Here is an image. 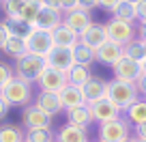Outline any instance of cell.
Here are the masks:
<instances>
[{
	"label": "cell",
	"mask_w": 146,
	"mask_h": 142,
	"mask_svg": "<svg viewBox=\"0 0 146 142\" xmlns=\"http://www.w3.org/2000/svg\"><path fill=\"white\" fill-rule=\"evenodd\" d=\"M52 123H54V116L36 108L35 103L26 105L22 110V125L26 127V131L28 129H52Z\"/></svg>",
	"instance_id": "obj_7"
},
{
	"label": "cell",
	"mask_w": 146,
	"mask_h": 142,
	"mask_svg": "<svg viewBox=\"0 0 146 142\" xmlns=\"http://www.w3.org/2000/svg\"><path fill=\"white\" fill-rule=\"evenodd\" d=\"M56 142H90V138H88V129L67 123L56 131Z\"/></svg>",
	"instance_id": "obj_18"
},
{
	"label": "cell",
	"mask_w": 146,
	"mask_h": 142,
	"mask_svg": "<svg viewBox=\"0 0 146 142\" xmlns=\"http://www.w3.org/2000/svg\"><path fill=\"white\" fill-rule=\"evenodd\" d=\"M105 30H108V37L110 41L118 43V45H127V43H131L133 39H137V30L133 24H127V22H120V19L116 17H110L108 22H105Z\"/></svg>",
	"instance_id": "obj_6"
},
{
	"label": "cell",
	"mask_w": 146,
	"mask_h": 142,
	"mask_svg": "<svg viewBox=\"0 0 146 142\" xmlns=\"http://www.w3.org/2000/svg\"><path fill=\"white\" fill-rule=\"evenodd\" d=\"M7 56H11V58H22V56L28 54V45H26V39L24 37H17V35H11L9 39H7V43L2 45V50Z\"/></svg>",
	"instance_id": "obj_23"
},
{
	"label": "cell",
	"mask_w": 146,
	"mask_h": 142,
	"mask_svg": "<svg viewBox=\"0 0 146 142\" xmlns=\"http://www.w3.org/2000/svg\"><path fill=\"white\" fill-rule=\"evenodd\" d=\"M112 73H114V80L137 82V78L142 75V69H140V63H135V60L123 56L116 65H112Z\"/></svg>",
	"instance_id": "obj_10"
},
{
	"label": "cell",
	"mask_w": 146,
	"mask_h": 142,
	"mask_svg": "<svg viewBox=\"0 0 146 142\" xmlns=\"http://www.w3.org/2000/svg\"><path fill=\"white\" fill-rule=\"evenodd\" d=\"M73 9H78V0H60V11L62 13H69Z\"/></svg>",
	"instance_id": "obj_35"
},
{
	"label": "cell",
	"mask_w": 146,
	"mask_h": 142,
	"mask_svg": "<svg viewBox=\"0 0 146 142\" xmlns=\"http://www.w3.org/2000/svg\"><path fill=\"white\" fill-rule=\"evenodd\" d=\"M43 7H47V9H56L60 11V0H41Z\"/></svg>",
	"instance_id": "obj_38"
},
{
	"label": "cell",
	"mask_w": 146,
	"mask_h": 142,
	"mask_svg": "<svg viewBox=\"0 0 146 142\" xmlns=\"http://www.w3.org/2000/svg\"><path fill=\"white\" fill-rule=\"evenodd\" d=\"M60 101H62L64 110H69V108H75V105H82V103H86L82 88H78V86H71V84H67V86H64L62 91H60Z\"/></svg>",
	"instance_id": "obj_24"
},
{
	"label": "cell",
	"mask_w": 146,
	"mask_h": 142,
	"mask_svg": "<svg viewBox=\"0 0 146 142\" xmlns=\"http://www.w3.org/2000/svg\"><path fill=\"white\" fill-rule=\"evenodd\" d=\"M52 37H54V45L56 47H69V50H73V47L80 43V35L75 30H71L69 26H58L54 32H52Z\"/></svg>",
	"instance_id": "obj_20"
},
{
	"label": "cell",
	"mask_w": 146,
	"mask_h": 142,
	"mask_svg": "<svg viewBox=\"0 0 146 142\" xmlns=\"http://www.w3.org/2000/svg\"><path fill=\"white\" fill-rule=\"evenodd\" d=\"M127 2H133V5H140V2H144V0H127Z\"/></svg>",
	"instance_id": "obj_43"
},
{
	"label": "cell",
	"mask_w": 146,
	"mask_h": 142,
	"mask_svg": "<svg viewBox=\"0 0 146 142\" xmlns=\"http://www.w3.org/2000/svg\"><path fill=\"white\" fill-rule=\"evenodd\" d=\"M82 93H84L86 103H95V101H99V99H105V97H108V82L92 75L82 86Z\"/></svg>",
	"instance_id": "obj_17"
},
{
	"label": "cell",
	"mask_w": 146,
	"mask_h": 142,
	"mask_svg": "<svg viewBox=\"0 0 146 142\" xmlns=\"http://www.w3.org/2000/svg\"><path fill=\"white\" fill-rule=\"evenodd\" d=\"M62 17H64L62 11H56V9H47V7H43L41 13H39V17H36L35 28L45 30V32H54L58 26H62Z\"/></svg>",
	"instance_id": "obj_14"
},
{
	"label": "cell",
	"mask_w": 146,
	"mask_h": 142,
	"mask_svg": "<svg viewBox=\"0 0 146 142\" xmlns=\"http://www.w3.org/2000/svg\"><path fill=\"white\" fill-rule=\"evenodd\" d=\"M62 24H64V26H69L71 30H75L78 35H82V32L92 24L90 11H84V9H80V7H78V9H73V11H69V13H64Z\"/></svg>",
	"instance_id": "obj_13"
},
{
	"label": "cell",
	"mask_w": 146,
	"mask_h": 142,
	"mask_svg": "<svg viewBox=\"0 0 146 142\" xmlns=\"http://www.w3.org/2000/svg\"><path fill=\"white\" fill-rule=\"evenodd\" d=\"M108 97L118 105L120 110H127L140 99V91H137V84L135 82H125V80H110L108 82Z\"/></svg>",
	"instance_id": "obj_1"
},
{
	"label": "cell",
	"mask_w": 146,
	"mask_h": 142,
	"mask_svg": "<svg viewBox=\"0 0 146 142\" xmlns=\"http://www.w3.org/2000/svg\"><path fill=\"white\" fill-rule=\"evenodd\" d=\"M45 63H47V67L56 69V71L69 73L71 67L75 65V60H73V50H69V47H54L52 54L45 58Z\"/></svg>",
	"instance_id": "obj_12"
},
{
	"label": "cell",
	"mask_w": 146,
	"mask_h": 142,
	"mask_svg": "<svg viewBox=\"0 0 146 142\" xmlns=\"http://www.w3.org/2000/svg\"><path fill=\"white\" fill-rule=\"evenodd\" d=\"M123 0H99V7L103 11H108V13H114V9L120 5Z\"/></svg>",
	"instance_id": "obj_33"
},
{
	"label": "cell",
	"mask_w": 146,
	"mask_h": 142,
	"mask_svg": "<svg viewBox=\"0 0 146 142\" xmlns=\"http://www.w3.org/2000/svg\"><path fill=\"white\" fill-rule=\"evenodd\" d=\"M11 37V28H9V22L7 19H2L0 22V50H2V45L7 43V39Z\"/></svg>",
	"instance_id": "obj_32"
},
{
	"label": "cell",
	"mask_w": 146,
	"mask_h": 142,
	"mask_svg": "<svg viewBox=\"0 0 146 142\" xmlns=\"http://www.w3.org/2000/svg\"><path fill=\"white\" fill-rule=\"evenodd\" d=\"M24 142H56V133L54 129H28Z\"/></svg>",
	"instance_id": "obj_28"
},
{
	"label": "cell",
	"mask_w": 146,
	"mask_h": 142,
	"mask_svg": "<svg viewBox=\"0 0 146 142\" xmlns=\"http://www.w3.org/2000/svg\"><path fill=\"white\" fill-rule=\"evenodd\" d=\"M0 97L9 105H22V108H26L32 101V84L22 80V78H13L7 86L0 88Z\"/></svg>",
	"instance_id": "obj_2"
},
{
	"label": "cell",
	"mask_w": 146,
	"mask_h": 142,
	"mask_svg": "<svg viewBox=\"0 0 146 142\" xmlns=\"http://www.w3.org/2000/svg\"><path fill=\"white\" fill-rule=\"evenodd\" d=\"M105 41H110L108 30H105V24H97V22H92L90 26H88L86 30L80 35V43H84V45L92 47L95 52L99 50V47L103 45Z\"/></svg>",
	"instance_id": "obj_11"
},
{
	"label": "cell",
	"mask_w": 146,
	"mask_h": 142,
	"mask_svg": "<svg viewBox=\"0 0 146 142\" xmlns=\"http://www.w3.org/2000/svg\"><path fill=\"white\" fill-rule=\"evenodd\" d=\"M13 78H15V69H13V65L5 63V60H0V88L7 86V84H9Z\"/></svg>",
	"instance_id": "obj_31"
},
{
	"label": "cell",
	"mask_w": 146,
	"mask_h": 142,
	"mask_svg": "<svg viewBox=\"0 0 146 142\" xmlns=\"http://www.w3.org/2000/svg\"><path fill=\"white\" fill-rule=\"evenodd\" d=\"M123 56H125V47L123 45H118V43H114V41H105L103 45L97 50V63L112 67V65H116Z\"/></svg>",
	"instance_id": "obj_16"
},
{
	"label": "cell",
	"mask_w": 146,
	"mask_h": 142,
	"mask_svg": "<svg viewBox=\"0 0 146 142\" xmlns=\"http://www.w3.org/2000/svg\"><path fill=\"white\" fill-rule=\"evenodd\" d=\"M131 136V123L127 119L110 121L99 125V142H125Z\"/></svg>",
	"instance_id": "obj_5"
},
{
	"label": "cell",
	"mask_w": 146,
	"mask_h": 142,
	"mask_svg": "<svg viewBox=\"0 0 146 142\" xmlns=\"http://www.w3.org/2000/svg\"><path fill=\"white\" fill-rule=\"evenodd\" d=\"M144 52H146V41H144Z\"/></svg>",
	"instance_id": "obj_46"
},
{
	"label": "cell",
	"mask_w": 146,
	"mask_h": 142,
	"mask_svg": "<svg viewBox=\"0 0 146 142\" xmlns=\"http://www.w3.org/2000/svg\"><path fill=\"white\" fill-rule=\"evenodd\" d=\"M125 119L131 123V127H140L146 123V97H140L131 108L125 110Z\"/></svg>",
	"instance_id": "obj_22"
},
{
	"label": "cell",
	"mask_w": 146,
	"mask_h": 142,
	"mask_svg": "<svg viewBox=\"0 0 146 142\" xmlns=\"http://www.w3.org/2000/svg\"><path fill=\"white\" fill-rule=\"evenodd\" d=\"M67 112V123L71 125H78V127H84L88 129V125L92 123V110H90V105L88 103H82V105H75V108H69Z\"/></svg>",
	"instance_id": "obj_19"
},
{
	"label": "cell",
	"mask_w": 146,
	"mask_h": 142,
	"mask_svg": "<svg viewBox=\"0 0 146 142\" xmlns=\"http://www.w3.org/2000/svg\"><path fill=\"white\" fill-rule=\"evenodd\" d=\"M73 60H75V65L90 67V65L97 60V52L92 50V47L84 45V43H78V45L73 47Z\"/></svg>",
	"instance_id": "obj_26"
},
{
	"label": "cell",
	"mask_w": 146,
	"mask_h": 142,
	"mask_svg": "<svg viewBox=\"0 0 146 142\" xmlns=\"http://www.w3.org/2000/svg\"><path fill=\"white\" fill-rule=\"evenodd\" d=\"M125 56L131 58V60H135V63H142V60L146 58L144 41H142V39H133L131 43H127V45H125Z\"/></svg>",
	"instance_id": "obj_30"
},
{
	"label": "cell",
	"mask_w": 146,
	"mask_h": 142,
	"mask_svg": "<svg viewBox=\"0 0 146 142\" xmlns=\"http://www.w3.org/2000/svg\"><path fill=\"white\" fill-rule=\"evenodd\" d=\"M137 39L146 41V22H140V28H137Z\"/></svg>",
	"instance_id": "obj_41"
},
{
	"label": "cell",
	"mask_w": 146,
	"mask_h": 142,
	"mask_svg": "<svg viewBox=\"0 0 146 142\" xmlns=\"http://www.w3.org/2000/svg\"><path fill=\"white\" fill-rule=\"evenodd\" d=\"M36 84H39V88H41L43 93H56V95H60V91L69 84V80H67V73L56 71V69H52V67H45L41 78L36 80Z\"/></svg>",
	"instance_id": "obj_9"
},
{
	"label": "cell",
	"mask_w": 146,
	"mask_h": 142,
	"mask_svg": "<svg viewBox=\"0 0 146 142\" xmlns=\"http://www.w3.org/2000/svg\"><path fill=\"white\" fill-rule=\"evenodd\" d=\"M90 78H92L90 67H82V65H73L71 71L67 73L69 84H71V86H78V88H82V86H84V84H86Z\"/></svg>",
	"instance_id": "obj_27"
},
{
	"label": "cell",
	"mask_w": 146,
	"mask_h": 142,
	"mask_svg": "<svg viewBox=\"0 0 146 142\" xmlns=\"http://www.w3.org/2000/svg\"><path fill=\"white\" fill-rule=\"evenodd\" d=\"M135 142H146V140H137V138H135Z\"/></svg>",
	"instance_id": "obj_45"
},
{
	"label": "cell",
	"mask_w": 146,
	"mask_h": 142,
	"mask_svg": "<svg viewBox=\"0 0 146 142\" xmlns=\"http://www.w3.org/2000/svg\"><path fill=\"white\" fill-rule=\"evenodd\" d=\"M97 142H99V140H97Z\"/></svg>",
	"instance_id": "obj_48"
},
{
	"label": "cell",
	"mask_w": 146,
	"mask_h": 142,
	"mask_svg": "<svg viewBox=\"0 0 146 142\" xmlns=\"http://www.w3.org/2000/svg\"><path fill=\"white\" fill-rule=\"evenodd\" d=\"M112 17L120 19V22H127V24H135V22H140L137 5H133V2H127V0H123V2H120V5L114 9Z\"/></svg>",
	"instance_id": "obj_25"
},
{
	"label": "cell",
	"mask_w": 146,
	"mask_h": 142,
	"mask_svg": "<svg viewBox=\"0 0 146 142\" xmlns=\"http://www.w3.org/2000/svg\"><path fill=\"white\" fill-rule=\"evenodd\" d=\"M24 129L19 125H2L0 127V142H24Z\"/></svg>",
	"instance_id": "obj_29"
},
{
	"label": "cell",
	"mask_w": 146,
	"mask_h": 142,
	"mask_svg": "<svg viewBox=\"0 0 146 142\" xmlns=\"http://www.w3.org/2000/svg\"><path fill=\"white\" fill-rule=\"evenodd\" d=\"M9 108H11V105H9V103H7V101H5V99H2V97H0V121L5 119V116H7V114H9Z\"/></svg>",
	"instance_id": "obj_37"
},
{
	"label": "cell",
	"mask_w": 146,
	"mask_h": 142,
	"mask_svg": "<svg viewBox=\"0 0 146 142\" xmlns=\"http://www.w3.org/2000/svg\"><path fill=\"white\" fill-rule=\"evenodd\" d=\"M137 13H140V22H146V0L137 5Z\"/></svg>",
	"instance_id": "obj_40"
},
{
	"label": "cell",
	"mask_w": 146,
	"mask_h": 142,
	"mask_svg": "<svg viewBox=\"0 0 146 142\" xmlns=\"http://www.w3.org/2000/svg\"><path fill=\"white\" fill-rule=\"evenodd\" d=\"M88 105H90V110H92V119H95V123H99V125L123 119V110H120L110 97L99 99V101H95V103H88Z\"/></svg>",
	"instance_id": "obj_8"
},
{
	"label": "cell",
	"mask_w": 146,
	"mask_h": 142,
	"mask_svg": "<svg viewBox=\"0 0 146 142\" xmlns=\"http://www.w3.org/2000/svg\"><path fill=\"white\" fill-rule=\"evenodd\" d=\"M41 9H43L41 0H26V5H24V9H22V15H19V24H24L26 28H35Z\"/></svg>",
	"instance_id": "obj_21"
},
{
	"label": "cell",
	"mask_w": 146,
	"mask_h": 142,
	"mask_svg": "<svg viewBox=\"0 0 146 142\" xmlns=\"http://www.w3.org/2000/svg\"><path fill=\"white\" fill-rule=\"evenodd\" d=\"M125 142H135V136H133V138H129V140H125Z\"/></svg>",
	"instance_id": "obj_44"
},
{
	"label": "cell",
	"mask_w": 146,
	"mask_h": 142,
	"mask_svg": "<svg viewBox=\"0 0 146 142\" xmlns=\"http://www.w3.org/2000/svg\"><path fill=\"white\" fill-rule=\"evenodd\" d=\"M0 9H2V0H0Z\"/></svg>",
	"instance_id": "obj_47"
},
{
	"label": "cell",
	"mask_w": 146,
	"mask_h": 142,
	"mask_svg": "<svg viewBox=\"0 0 146 142\" xmlns=\"http://www.w3.org/2000/svg\"><path fill=\"white\" fill-rule=\"evenodd\" d=\"M26 45H28V54H35L39 58H47L54 50V37L52 32H45V30H39V28H28L26 32Z\"/></svg>",
	"instance_id": "obj_4"
},
{
	"label": "cell",
	"mask_w": 146,
	"mask_h": 142,
	"mask_svg": "<svg viewBox=\"0 0 146 142\" xmlns=\"http://www.w3.org/2000/svg\"><path fill=\"white\" fill-rule=\"evenodd\" d=\"M135 138L137 140H146V123L140 125V127H135Z\"/></svg>",
	"instance_id": "obj_39"
},
{
	"label": "cell",
	"mask_w": 146,
	"mask_h": 142,
	"mask_svg": "<svg viewBox=\"0 0 146 142\" xmlns=\"http://www.w3.org/2000/svg\"><path fill=\"white\" fill-rule=\"evenodd\" d=\"M140 69H142V73H146V58L140 63Z\"/></svg>",
	"instance_id": "obj_42"
},
{
	"label": "cell",
	"mask_w": 146,
	"mask_h": 142,
	"mask_svg": "<svg viewBox=\"0 0 146 142\" xmlns=\"http://www.w3.org/2000/svg\"><path fill=\"white\" fill-rule=\"evenodd\" d=\"M78 7L84 11H92L99 7V0H78Z\"/></svg>",
	"instance_id": "obj_34"
},
{
	"label": "cell",
	"mask_w": 146,
	"mask_h": 142,
	"mask_svg": "<svg viewBox=\"0 0 146 142\" xmlns=\"http://www.w3.org/2000/svg\"><path fill=\"white\" fill-rule=\"evenodd\" d=\"M35 105L41 108L43 112H47L50 116H56V114H60V112H64V105H62V101H60V95H56V93L39 91V95L35 97Z\"/></svg>",
	"instance_id": "obj_15"
},
{
	"label": "cell",
	"mask_w": 146,
	"mask_h": 142,
	"mask_svg": "<svg viewBox=\"0 0 146 142\" xmlns=\"http://www.w3.org/2000/svg\"><path fill=\"white\" fill-rule=\"evenodd\" d=\"M45 67H47L45 58H39V56H35V54L22 56V58H17L15 65H13L15 78H22V80H26V82H30V84H36V80L41 78Z\"/></svg>",
	"instance_id": "obj_3"
},
{
	"label": "cell",
	"mask_w": 146,
	"mask_h": 142,
	"mask_svg": "<svg viewBox=\"0 0 146 142\" xmlns=\"http://www.w3.org/2000/svg\"><path fill=\"white\" fill-rule=\"evenodd\" d=\"M137 91H140V95L142 97H146V73H142L140 78H137Z\"/></svg>",
	"instance_id": "obj_36"
}]
</instances>
